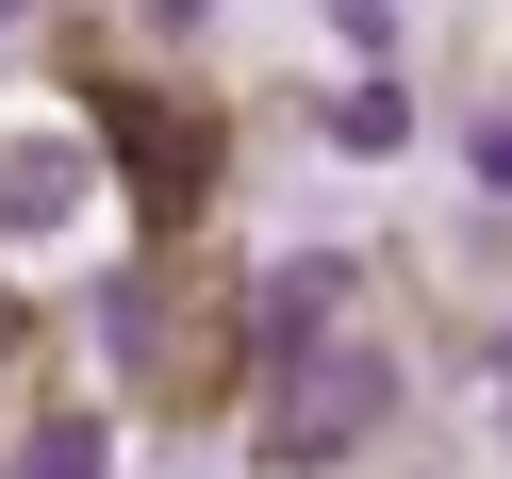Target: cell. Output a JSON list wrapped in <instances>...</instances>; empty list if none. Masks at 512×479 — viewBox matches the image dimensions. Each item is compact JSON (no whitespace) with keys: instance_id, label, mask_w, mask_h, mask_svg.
I'll return each mask as SVG.
<instances>
[{"instance_id":"6da1fadb","label":"cell","mask_w":512,"mask_h":479,"mask_svg":"<svg viewBox=\"0 0 512 479\" xmlns=\"http://www.w3.org/2000/svg\"><path fill=\"white\" fill-rule=\"evenodd\" d=\"M380 397H397V380H380V347H331V331H314L298 364H281V397H265V446H281V463H331V446L380 430Z\"/></svg>"},{"instance_id":"9c48e42d","label":"cell","mask_w":512,"mask_h":479,"mask_svg":"<svg viewBox=\"0 0 512 479\" xmlns=\"http://www.w3.org/2000/svg\"><path fill=\"white\" fill-rule=\"evenodd\" d=\"M0 17H17V0H0Z\"/></svg>"},{"instance_id":"277c9868","label":"cell","mask_w":512,"mask_h":479,"mask_svg":"<svg viewBox=\"0 0 512 479\" xmlns=\"http://www.w3.org/2000/svg\"><path fill=\"white\" fill-rule=\"evenodd\" d=\"M67 199H83V149H17L0 166V232H50Z\"/></svg>"},{"instance_id":"52a82bcc","label":"cell","mask_w":512,"mask_h":479,"mask_svg":"<svg viewBox=\"0 0 512 479\" xmlns=\"http://www.w3.org/2000/svg\"><path fill=\"white\" fill-rule=\"evenodd\" d=\"M479 182H496V199H512V116H479Z\"/></svg>"},{"instance_id":"ba28073f","label":"cell","mask_w":512,"mask_h":479,"mask_svg":"<svg viewBox=\"0 0 512 479\" xmlns=\"http://www.w3.org/2000/svg\"><path fill=\"white\" fill-rule=\"evenodd\" d=\"M149 17H215V0H149Z\"/></svg>"},{"instance_id":"5b68a950","label":"cell","mask_w":512,"mask_h":479,"mask_svg":"<svg viewBox=\"0 0 512 479\" xmlns=\"http://www.w3.org/2000/svg\"><path fill=\"white\" fill-rule=\"evenodd\" d=\"M17 479H100V413H34L17 430Z\"/></svg>"},{"instance_id":"7a4b0ae2","label":"cell","mask_w":512,"mask_h":479,"mask_svg":"<svg viewBox=\"0 0 512 479\" xmlns=\"http://www.w3.org/2000/svg\"><path fill=\"white\" fill-rule=\"evenodd\" d=\"M199 133H215V116H116V166H133L149 199H199V166H215Z\"/></svg>"},{"instance_id":"8992f818","label":"cell","mask_w":512,"mask_h":479,"mask_svg":"<svg viewBox=\"0 0 512 479\" xmlns=\"http://www.w3.org/2000/svg\"><path fill=\"white\" fill-rule=\"evenodd\" d=\"M331 133H347V149H397V133H413V100H397V83H347V116H331Z\"/></svg>"},{"instance_id":"3957f363","label":"cell","mask_w":512,"mask_h":479,"mask_svg":"<svg viewBox=\"0 0 512 479\" xmlns=\"http://www.w3.org/2000/svg\"><path fill=\"white\" fill-rule=\"evenodd\" d=\"M331 298H347V281L298 248V265H265V298H248V314H265V347H314V331H331Z\"/></svg>"}]
</instances>
